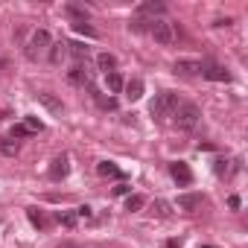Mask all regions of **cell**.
<instances>
[{"mask_svg":"<svg viewBox=\"0 0 248 248\" xmlns=\"http://www.w3.org/2000/svg\"><path fill=\"white\" fill-rule=\"evenodd\" d=\"M172 123H175L178 132H193L202 123V108L196 102H178L172 111Z\"/></svg>","mask_w":248,"mask_h":248,"instance_id":"6da1fadb","label":"cell"},{"mask_svg":"<svg viewBox=\"0 0 248 248\" xmlns=\"http://www.w3.org/2000/svg\"><path fill=\"white\" fill-rule=\"evenodd\" d=\"M149 35L158 41V44H164V47H170V44H175L178 41V27L172 24V21H167V18H155V21H149Z\"/></svg>","mask_w":248,"mask_h":248,"instance_id":"7a4b0ae2","label":"cell"},{"mask_svg":"<svg viewBox=\"0 0 248 248\" xmlns=\"http://www.w3.org/2000/svg\"><path fill=\"white\" fill-rule=\"evenodd\" d=\"M50 44H53L50 32H47V30H35V32L30 35V41H27V59H30V62L44 59V56L50 53Z\"/></svg>","mask_w":248,"mask_h":248,"instance_id":"3957f363","label":"cell"},{"mask_svg":"<svg viewBox=\"0 0 248 248\" xmlns=\"http://www.w3.org/2000/svg\"><path fill=\"white\" fill-rule=\"evenodd\" d=\"M175 105H178V93H175V91H161V93H155V99L149 102V114L164 120V117H172Z\"/></svg>","mask_w":248,"mask_h":248,"instance_id":"277c9868","label":"cell"},{"mask_svg":"<svg viewBox=\"0 0 248 248\" xmlns=\"http://www.w3.org/2000/svg\"><path fill=\"white\" fill-rule=\"evenodd\" d=\"M170 175L181 184V187H187V184H193V170L184 164V161H172L170 164Z\"/></svg>","mask_w":248,"mask_h":248,"instance_id":"5b68a950","label":"cell"},{"mask_svg":"<svg viewBox=\"0 0 248 248\" xmlns=\"http://www.w3.org/2000/svg\"><path fill=\"white\" fill-rule=\"evenodd\" d=\"M202 193H184V196H178V202H175V207L178 210H184V213H196L199 207H202Z\"/></svg>","mask_w":248,"mask_h":248,"instance_id":"8992f818","label":"cell"},{"mask_svg":"<svg viewBox=\"0 0 248 248\" xmlns=\"http://www.w3.org/2000/svg\"><path fill=\"white\" fill-rule=\"evenodd\" d=\"M67 172H70V158H67V155L53 158V164H50V178H53V181H62V178H67Z\"/></svg>","mask_w":248,"mask_h":248,"instance_id":"52a82bcc","label":"cell"},{"mask_svg":"<svg viewBox=\"0 0 248 248\" xmlns=\"http://www.w3.org/2000/svg\"><path fill=\"white\" fill-rule=\"evenodd\" d=\"M202 76L210 82H231V73L222 64H202Z\"/></svg>","mask_w":248,"mask_h":248,"instance_id":"ba28073f","label":"cell"},{"mask_svg":"<svg viewBox=\"0 0 248 248\" xmlns=\"http://www.w3.org/2000/svg\"><path fill=\"white\" fill-rule=\"evenodd\" d=\"M67 79H70L73 85H91V73H88V67H85L82 62H76V64L67 70Z\"/></svg>","mask_w":248,"mask_h":248,"instance_id":"9c48e42d","label":"cell"},{"mask_svg":"<svg viewBox=\"0 0 248 248\" xmlns=\"http://www.w3.org/2000/svg\"><path fill=\"white\" fill-rule=\"evenodd\" d=\"M175 73L178 76H196V73H202V62L181 59V62H175Z\"/></svg>","mask_w":248,"mask_h":248,"instance_id":"30bf717a","label":"cell"},{"mask_svg":"<svg viewBox=\"0 0 248 248\" xmlns=\"http://www.w3.org/2000/svg\"><path fill=\"white\" fill-rule=\"evenodd\" d=\"M164 12H167V6H164V3H155V0H149V3H140V6H138V15H140V18H143V15H152V21L161 18Z\"/></svg>","mask_w":248,"mask_h":248,"instance_id":"8fae6325","label":"cell"},{"mask_svg":"<svg viewBox=\"0 0 248 248\" xmlns=\"http://www.w3.org/2000/svg\"><path fill=\"white\" fill-rule=\"evenodd\" d=\"M123 91H126V96H129L132 102H138V99L143 96V79H138V76H135V79H129L126 85H123Z\"/></svg>","mask_w":248,"mask_h":248,"instance_id":"7c38bea8","label":"cell"},{"mask_svg":"<svg viewBox=\"0 0 248 248\" xmlns=\"http://www.w3.org/2000/svg\"><path fill=\"white\" fill-rule=\"evenodd\" d=\"M96 67L108 76V73H114V70H117V59H114L111 53H99V56H96Z\"/></svg>","mask_w":248,"mask_h":248,"instance_id":"4fadbf2b","label":"cell"},{"mask_svg":"<svg viewBox=\"0 0 248 248\" xmlns=\"http://www.w3.org/2000/svg\"><path fill=\"white\" fill-rule=\"evenodd\" d=\"M38 102L47 108V111H53V114H62L64 111V105H62V99H56L53 93H38Z\"/></svg>","mask_w":248,"mask_h":248,"instance_id":"5bb4252c","label":"cell"},{"mask_svg":"<svg viewBox=\"0 0 248 248\" xmlns=\"http://www.w3.org/2000/svg\"><path fill=\"white\" fill-rule=\"evenodd\" d=\"M96 172H99L102 178H123L120 167H114L111 161H99V164H96Z\"/></svg>","mask_w":248,"mask_h":248,"instance_id":"9a60e30c","label":"cell"},{"mask_svg":"<svg viewBox=\"0 0 248 248\" xmlns=\"http://www.w3.org/2000/svg\"><path fill=\"white\" fill-rule=\"evenodd\" d=\"M105 85H108V91H111V93H123V85H126V79H123V76L114 70V73H108V76H105Z\"/></svg>","mask_w":248,"mask_h":248,"instance_id":"2e32d148","label":"cell"},{"mask_svg":"<svg viewBox=\"0 0 248 248\" xmlns=\"http://www.w3.org/2000/svg\"><path fill=\"white\" fill-rule=\"evenodd\" d=\"M64 15H67V18H73V24L88 21V12H85L82 6H76V3H67V6H64Z\"/></svg>","mask_w":248,"mask_h":248,"instance_id":"e0dca14e","label":"cell"},{"mask_svg":"<svg viewBox=\"0 0 248 248\" xmlns=\"http://www.w3.org/2000/svg\"><path fill=\"white\" fill-rule=\"evenodd\" d=\"M64 53H67V41H59V44H50V53H47V59H50L53 64H59Z\"/></svg>","mask_w":248,"mask_h":248,"instance_id":"ac0fdd59","label":"cell"},{"mask_svg":"<svg viewBox=\"0 0 248 248\" xmlns=\"http://www.w3.org/2000/svg\"><path fill=\"white\" fill-rule=\"evenodd\" d=\"M152 213H155V216H161V219H170V216H172V204H170V202H164V199H155Z\"/></svg>","mask_w":248,"mask_h":248,"instance_id":"d6986e66","label":"cell"},{"mask_svg":"<svg viewBox=\"0 0 248 248\" xmlns=\"http://www.w3.org/2000/svg\"><path fill=\"white\" fill-rule=\"evenodd\" d=\"M27 216H30V222H32L38 231H44V228H47V216H44L38 207H27Z\"/></svg>","mask_w":248,"mask_h":248,"instance_id":"ffe728a7","label":"cell"},{"mask_svg":"<svg viewBox=\"0 0 248 248\" xmlns=\"http://www.w3.org/2000/svg\"><path fill=\"white\" fill-rule=\"evenodd\" d=\"M18 149H21V143L15 140V138H3V140H0V152H3V155H18Z\"/></svg>","mask_w":248,"mask_h":248,"instance_id":"44dd1931","label":"cell"},{"mask_svg":"<svg viewBox=\"0 0 248 248\" xmlns=\"http://www.w3.org/2000/svg\"><path fill=\"white\" fill-rule=\"evenodd\" d=\"M21 126H24L30 135H35V132H44V123H41L38 117H32V114H30V117H24V123H21Z\"/></svg>","mask_w":248,"mask_h":248,"instance_id":"7402d4cb","label":"cell"},{"mask_svg":"<svg viewBox=\"0 0 248 248\" xmlns=\"http://www.w3.org/2000/svg\"><path fill=\"white\" fill-rule=\"evenodd\" d=\"M143 204H146V199H143V196H138V193H135V196H132V193L126 196V210H129V213H138Z\"/></svg>","mask_w":248,"mask_h":248,"instance_id":"603a6c76","label":"cell"},{"mask_svg":"<svg viewBox=\"0 0 248 248\" xmlns=\"http://www.w3.org/2000/svg\"><path fill=\"white\" fill-rule=\"evenodd\" d=\"M93 99H96V105L105 108V111H114V108H117V99H114V96H102L99 91H93Z\"/></svg>","mask_w":248,"mask_h":248,"instance_id":"cb8c5ba5","label":"cell"},{"mask_svg":"<svg viewBox=\"0 0 248 248\" xmlns=\"http://www.w3.org/2000/svg\"><path fill=\"white\" fill-rule=\"evenodd\" d=\"M67 50L76 56V62H82V59H88V47L85 44H79V41H67Z\"/></svg>","mask_w":248,"mask_h":248,"instance_id":"d4e9b609","label":"cell"},{"mask_svg":"<svg viewBox=\"0 0 248 248\" xmlns=\"http://www.w3.org/2000/svg\"><path fill=\"white\" fill-rule=\"evenodd\" d=\"M236 167H239V164H236ZM236 167H231V161H225V158H216V161H213L216 175H231V170H236Z\"/></svg>","mask_w":248,"mask_h":248,"instance_id":"484cf974","label":"cell"},{"mask_svg":"<svg viewBox=\"0 0 248 248\" xmlns=\"http://www.w3.org/2000/svg\"><path fill=\"white\" fill-rule=\"evenodd\" d=\"M73 30H76L79 35H85V38H96V30H93L88 21H82V24H73Z\"/></svg>","mask_w":248,"mask_h":248,"instance_id":"4316f807","label":"cell"},{"mask_svg":"<svg viewBox=\"0 0 248 248\" xmlns=\"http://www.w3.org/2000/svg\"><path fill=\"white\" fill-rule=\"evenodd\" d=\"M56 222L64 225V228H73V225H76V213H62V210H59V213H56Z\"/></svg>","mask_w":248,"mask_h":248,"instance_id":"83f0119b","label":"cell"},{"mask_svg":"<svg viewBox=\"0 0 248 248\" xmlns=\"http://www.w3.org/2000/svg\"><path fill=\"white\" fill-rule=\"evenodd\" d=\"M146 24H149V21H143V18H135V21H129V30H135V32H143V30H146Z\"/></svg>","mask_w":248,"mask_h":248,"instance_id":"f1b7e54d","label":"cell"},{"mask_svg":"<svg viewBox=\"0 0 248 248\" xmlns=\"http://www.w3.org/2000/svg\"><path fill=\"white\" fill-rule=\"evenodd\" d=\"M27 135H30V132H27L24 126H12V135H9V138H27Z\"/></svg>","mask_w":248,"mask_h":248,"instance_id":"f546056e","label":"cell"},{"mask_svg":"<svg viewBox=\"0 0 248 248\" xmlns=\"http://www.w3.org/2000/svg\"><path fill=\"white\" fill-rule=\"evenodd\" d=\"M79 216H82V219H88V216H91V207H88V204L76 207V219H79Z\"/></svg>","mask_w":248,"mask_h":248,"instance_id":"4dcf8cb0","label":"cell"},{"mask_svg":"<svg viewBox=\"0 0 248 248\" xmlns=\"http://www.w3.org/2000/svg\"><path fill=\"white\" fill-rule=\"evenodd\" d=\"M129 190H132L129 184H117V187H114V193H117V196H129Z\"/></svg>","mask_w":248,"mask_h":248,"instance_id":"1f68e13d","label":"cell"},{"mask_svg":"<svg viewBox=\"0 0 248 248\" xmlns=\"http://www.w3.org/2000/svg\"><path fill=\"white\" fill-rule=\"evenodd\" d=\"M161 248H181V239H170L167 245H161Z\"/></svg>","mask_w":248,"mask_h":248,"instance_id":"d6a6232c","label":"cell"},{"mask_svg":"<svg viewBox=\"0 0 248 248\" xmlns=\"http://www.w3.org/2000/svg\"><path fill=\"white\" fill-rule=\"evenodd\" d=\"M64 248H70V245H64Z\"/></svg>","mask_w":248,"mask_h":248,"instance_id":"836d02e7","label":"cell"}]
</instances>
